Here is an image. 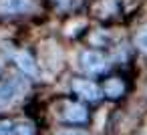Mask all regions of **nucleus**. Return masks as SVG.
<instances>
[{
  "label": "nucleus",
  "mask_w": 147,
  "mask_h": 135,
  "mask_svg": "<svg viewBox=\"0 0 147 135\" xmlns=\"http://www.w3.org/2000/svg\"><path fill=\"white\" fill-rule=\"evenodd\" d=\"M28 85L24 79L18 77H10L6 83L0 85V109H6L10 103H14L18 97H22L26 93Z\"/></svg>",
  "instance_id": "obj_1"
},
{
  "label": "nucleus",
  "mask_w": 147,
  "mask_h": 135,
  "mask_svg": "<svg viewBox=\"0 0 147 135\" xmlns=\"http://www.w3.org/2000/svg\"><path fill=\"white\" fill-rule=\"evenodd\" d=\"M81 69L85 71V73H89V75H99V73H103L105 69H107V59L101 55V53H97V51H85L83 55H81Z\"/></svg>",
  "instance_id": "obj_2"
},
{
  "label": "nucleus",
  "mask_w": 147,
  "mask_h": 135,
  "mask_svg": "<svg viewBox=\"0 0 147 135\" xmlns=\"http://www.w3.org/2000/svg\"><path fill=\"white\" fill-rule=\"evenodd\" d=\"M73 91L85 101H99L101 93H103L93 81H87V79H75L73 81Z\"/></svg>",
  "instance_id": "obj_3"
},
{
  "label": "nucleus",
  "mask_w": 147,
  "mask_h": 135,
  "mask_svg": "<svg viewBox=\"0 0 147 135\" xmlns=\"http://www.w3.org/2000/svg\"><path fill=\"white\" fill-rule=\"evenodd\" d=\"M32 8L30 0H0V14H22Z\"/></svg>",
  "instance_id": "obj_4"
},
{
  "label": "nucleus",
  "mask_w": 147,
  "mask_h": 135,
  "mask_svg": "<svg viewBox=\"0 0 147 135\" xmlns=\"http://www.w3.org/2000/svg\"><path fill=\"white\" fill-rule=\"evenodd\" d=\"M63 117L67 121H71V123H85L87 117H89V113H87V109L81 103H67Z\"/></svg>",
  "instance_id": "obj_5"
},
{
  "label": "nucleus",
  "mask_w": 147,
  "mask_h": 135,
  "mask_svg": "<svg viewBox=\"0 0 147 135\" xmlns=\"http://www.w3.org/2000/svg\"><path fill=\"white\" fill-rule=\"evenodd\" d=\"M14 63H16V67H18L22 73H26V75H30V77L36 75L34 59H32L28 53H16V55H14Z\"/></svg>",
  "instance_id": "obj_6"
},
{
  "label": "nucleus",
  "mask_w": 147,
  "mask_h": 135,
  "mask_svg": "<svg viewBox=\"0 0 147 135\" xmlns=\"http://www.w3.org/2000/svg\"><path fill=\"white\" fill-rule=\"evenodd\" d=\"M123 91H125V87H123V83H121L119 79H109V81L105 83V89H103V93H105L107 97H111V99L123 95Z\"/></svg>",
  "instance_id": "obj_7"
},
{
  "label": "nucleus",
  "mask_w": 147,
  "mask_h": 135,
  "mask_svg": "<svg viewBox=\"0 0 147 135\" xmlns=\"http://www.w3.org/2000/svg\"><path fill=\"white\" fill-rule=\"evenodd\" d=\"M4 135H32V127L28 123H16V125H10Z\"/></svg>",
  "instance_id": "obj_8"
},
{
  "label": "nucleus",
  "mask_w": 147,
  "mask_h": 135,
  "mask_svg": "<svg viewBox=\"0 0 147 135\" xmlns=\"http://www.w3.org/2000/svg\"><path fill=\"white\" fill-rule=\"evenodd\" d=\"M135 47H137L141 53L147 55V26H143V28L137 32V36H135Z\"/></svg>",
  "instance_id": "obj_9"
},
{
  "label": "nucleus",
  "mask_w": 147,
  "mask_h": 135,
  "mask_svg": "<svg viewBox=\"0 0 147 135\" xmlns=\"http://www.w3.org/2000/svg\"><path fill=\"white\" fill-rule=\"evenodd\" d=\"M59 135H87L85 131H77V129H67V131H61Z\"/></svg>",
  "instance_id": "obj_10"
},
{
  "label": "nucleus",
  "mask_w": 147,
  "mask_h": 135,
  "mask_svg": "<svg viewBox=\"0 0 147 135\" xmlns=\"http://www.w3.org/2000/svg\"><path fill=\"white\" fill-rule=\"evenodd\" d=\"M8 127H10V123H0V135H4L8 131Z\"/></svg>",
  "instance_id": "obj_11"
}]
</instances>
